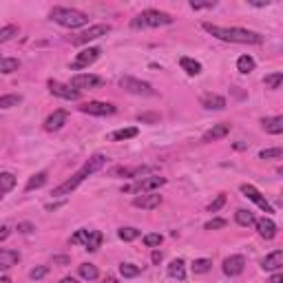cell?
<instances>
[{"label":"cell","instance_id":"48","mask_svg":"<svg viewBox=\"0 0 283 283\" xmlns=\"http://www.w3.org/2000/svg\"><path fill=\"white\" fill-rule=\"evenodd\" d=\"M268 283H283V274H281V270H279L277 274H274V277H270V281H268Z\"/></svg>","mask_w":283,"mask_h":283},{"label":"cell","instance_id":"50","mask_svg":"<svg viewBox=\"0 0 283 283\" xmlns=\"http://www.w3.org/2000/svg\"><path fill=\"white\" fill-rule=\"evenodd\" d=\"M60 283H80V281H78V279H73V277H64Z\"/></svg>","mask_w":283,"mask_h":283},{"label":"cell","instance_id":"34","mask_svg":"<svg viewBox=\"0 0 283 283\" xmlns=\"http://www.w3.org/2000/svg\"><path fill=\"white\" fill-rule=\"evenodd\" d=\"M210 266H213V261H210V259H195L191 268H193V272H195V274H204V272L210 270Z\"/></svg>","mask_w":283,"mask_h":283},{"label":"cell","instance_id":"44","mask_svg":"<svg viewBox=\"0 0 283 283\" xmlns=\"http://www.w3.org/2000/svg\"><path fill=\"white\" fill-rule=\"evenodd\" d=\"M137 120L139 122H157L159 115H155V113H144V115H139Z\"/></svg>","mask_w":283,"mask_h":283},{"label":"cell","instance_id":"31","mask_svg":"<svg viewBox=\"0 0 283 283\" xmlns=\"http://www.w3.org/2000/svg\"><path fill=\"white\" fill-rule=\"evenodd\" d=\"M139 272H142V268L135 266V264H122L120 266V274H122L124 279H133V277H137Z\"/></svg>","mask_w":283,"mask_h":283},{"label":"cell","instance_id":"45","mask_svg":"<svg viewBox=\"0 0 283 283\" xmlns=\"http://www.w3.org/2000/svg\"><path fill=\"white\" fill-rule=\"evenodd\" d=\"M18 230H20V232H25V234H29V232L36 230V228H33L31 224H18Z\"/></svg>","mask_w":283,"mask_h":283},{"label":"cell","instance_id":"6","mask_svg":"<svg viewBox=\"0 0 283 283\" xmlns=\"http://www.w3.org/2000/svg\"><path fill=\"white\" fill-rule=\"evenodd\" d=\"M111 31V27L109 25H91L86 31H82V33H78V36H73V38H69L71 40V44H89L91 40H98V38H102V36H106V33Z\"/></svg>","mask_w":283,"mask_h":283},{"label":"cell","instance_id":"8","mask_svg":"<svg viewBox=\"0 0 283 283\" xmlns=\"http://www.w3.org/2000/svg\"><path fill=\"white\" fill-rule=\"evenodd\" d=\"M100 56H102V49H100V46H89V49H84V51H80V53H78V58L71 62V69H73V71L86 69V66L96 62V60H98Z\"/></svg>","mask_w":283,"mask_h":283},{"label":"cell","instance_id":"43","mask_svg":"<svg viewBox=\"0 0 283 283\" xmlns=\"http://www.w3.org/2000/svg\"><path fill=\"white\" fill-rule=\"evenodd\" d=\"M213 7H217V3L215 0H208V3H191V9H195V11H199V9H213Z\"/></svg>","mask_w":283,"mask_h":283},{"label":"cell","instance_id":"30","mask_svg":"<svg viewBox=\"0 0 283 283\" xmlns=\"http://www.w3.org/2000/svg\"><path fill=\"white\" fill-rule=\"evenodd\" d=\"M13 186H16V177L11 173H0V193H9Z\"/></svg>","mask_w":283,"mask_h":283},{"label":"cell","instance_id":"4","mask_svg":"<svg viewBox=\"0 0 283 283\" xmlns=\"http://www.w3.org/2000/svg\"><path fill=\"white\" fill-rule=\"evenodd\" d=\"M173 22H175V18L171 13L159 11V9H146L131 20V27L133 29H148V27H164V25H173Z\"/></svg>","mask_w":283,"mask_h":283},{"label":"cell","instance_id":"36","mask_svg":"<svg viewBox=\"0 0 283 283\" xmlns=\"http://www.w3.org/2000/svg\"><path fill=\"white\" fill-rule=\"evenodd\" d=\"M117 237L122 241H135L139 237V230H137V228H120Z\"/></svg>","mask_w":283,"mask_h":283},{"label":"cell","instance_id":"42","mask_svg":"<svg viewBox=\"0 0 283 283\" xmlns=\"http://www.w3.org/2000/svg\"><path fill=\"white\" fill-rule=\"evenodd\" d=\"M226 226H228L226 219H213L206 224V230H219V228H226Z\"/></svg>","mask_w":283,"mask_h":283},{"label":"cell","instance_id":"49","mask_svg":"<svg viewBox=\"0 0 283 283\" xmlns=\"http://www.w3.org/2000/svg\"><path fill=\"white\" fill-rule=\"evenodd\" d=\"M151 259H153V264H159V261H161V252H159V250H155Z\"/></svg>","mask_w":283,"mask_h":283},{"label":"cell","instance_id":"5","mask_svg":"<svg viewBox=\"0 0 283 283\" xmlns=\"http://www.w3.org/2000/svg\"><path fill=\"white\" fill-rule=\"evenodd\" d=\"M102 232L100 230H78L71 237V244H84V248L89 252H96L100 246H102Z\"/></svg>","mask_w":283,"mask_h":283},{"label":"cell","instance_id":"3","mask_svg":"<svg viewBox=\"0 0 283 283\" xmlns=\"http://www.w3.org/2000/svg\"><path fill=\"white\" fill-rule=\"evenodd\" d=\"M51 20L60 27H66V29H78V27L89 25V16L80 9H71V7H53Z\"/></svg>","mask_w":283,"mask_h":283},{"label":"cell","instance_id":"22","mask_svg":"<svg viewBox=\"0 0 283 283\" xmlns=\"http://www.w3.org/2000/svg\"><path fill=\"white\" fill-rule=\"evenodd\" d=\"M261 124H264V129H266L268 133H272V135H281V133H283V117H281V115L266 117Z\"/></svg>","mask_w":283,"mask_h":283},{"label":"cell","instance_id":"37","mask_svg":"<svg viewBox=\"0 0 283 283\" xmlns=\"http://www.w3.org/2000/svg\"><path fill=\"white\" fill-rule=\"evenodd\" d=\"M13 36H18V27L16 25H7L0 29V44L7 42V40H11Z\"/></svg>","mask_w":283,"mask_h":283},{"label":"cell","instance_id":"32","mask_svg":"<svg viewBox=\"0 0 283 283\" xmlns=\"http://www.w3.org/2000/svg\"><path fill=\"white\" fill-rule=\"evenodd\" d=\"M237 69H239L241 73H250V71H254V58H252V56H241V58L237 60Z\"/></svg>","mask_w":283,"mask_h":283},{"label":"cell","instance_id":"11","mask_svg":"<svg viewBox=\"0 0 283 283\" xmlns=\"http://www.w3.org/2000/svg\"><path fill=\"white\" fill-rule=\"evenodd\" d=\"M241 193H244V197H248L250 201H254V204H257L264 213H274V210H272V206L266 201V197H264V195H261L252 184H241Z\"/></svg>","mask_w":283,"mask_h":283},{"label":"cell","instance_id":"47","mask_svg":"<svg viewBox=\"0 0 283 283\" xmlns=\"http://www.w3.org/2000/svg\"><path fill=\"white\" fill-rule=\"evenodd\" d=\"M7 237H9V228H7V226H3V224H0V241H5Z\"/></svg>","mask_w":283,"mask_h":283},{"label":"cell","instance_id":"41","mask_svg":"<svg viewBox=\"0 0 283 283\" xmlns=\"http://www.w3.org/2000/svg\"><path fill=\"white\" fill-rule=\"evenodd\" d=\"M224 204H226V195H224V193H221V195H217V199H215V201H213V204H210V206H208V210H210V213H217V210H219V208H221V206H224Z\"/></svg>","mask_w":283,"mask_h":283},{"label":"cell","instance_id":"12","mask_svg":"<svg viewBox=\"0 0 283 283\" xmlns=\"http://www.w3.org/2000/svg\"><path fill=\"white\" fill-rule=\"evenodd\" d=\"M49 91H51L56 98H62V100H78V98H80V91L71 89L69 84L58 82V80H49Z\"/></svg>","mask_w":283,"mask_h":283},{"label":"cell","instance_id":"1","mask_svg":"<svg viewBox=\"0 0 283 283\" xmlns=\"http://www.w3.org/2000/svg\"><path fill=\"white\" fill-rule=\"evenodd\" d=\"M204 31H208L210 36L224 40V42H237V44H261L264 36L250 29H241V27H217L210 22H204Z\"/></svg>","mask_w":283,"mask_h":283},{"label":"cell","instance_id":"39","mask_svg":"<svg viewBox=\"0 0 283 283\" xmlns=\"http://www.w3.org/2000/svg\"><path fill=\"white\" fill-rule=\"evenodd\" d=\"M161 241H164V237H161V234L151 232V234H146V237H144V246H146V248H157Z\"/></svg>","mask_w":283,"mask_h":283},{"label":"cell","instance_id":"15","mask_svg":"<svg viewBox=\"0 0 283 283\" xmlns=\"http://www.w3.org/2000/svg\"><path fill=\"white\" fill-rule=\"evenodd\" d=\"M66 120H69V113H66V111H62V109L53 111L51 115L44 120V129L46 131H60L66 124Z\"/></svg>","mask_w":283,"mask_h":283},{"label":"cell","instance_id":"26","mask_svg":"<svg viewBox=\"0 0 283 283\" xmlns=\"http://www.w3.org/2000/svg\"><path fill=\"white\" fill-rule=\"evenodd\" d=\"M18 66H20V62L16 58H5V56H0V73H16L18 71Z\"/></svg>","mask_w":283,"mask_h":283},{"label":"cell","instance_id":"23","mask_svg":"<svg viewBox=\"0 0 283 283\" xmlns=\"http://www.w3.org/2000/svg\"><path fill=\"white\" fill-rule=\"evenodd\" d=\"M168 277L177 279V281H184L186 279V266H184V261H181V259L171 261V266H168Z\"/></svg>","mask_w":283,"mask_h":283},{"label":"cell","instance_id":"16","mask_svg":"<svg viewBox=\"0 0 283 283\" xmlns=\"http://www.w3.org/2000/svg\"><path fill=\"white\" fill-rule=\"evenodd\" d=\"M199 102L204 109H210V111H221L226 109V98L217 96V93H204V96L199 98Z\"/></svg>","mask_w":283,"mask_h":283},{"label":"cell","instance_id":"27","mask_svg":"<svg viewBox=\"0 0 283 283\" xmlns=\"http://www.w3.org/2000/svg\"><path fill=\"white\" fill-rule=\"evenodd\" d=\"M234 219H237L239 226H252L254 224V215L250 210H246V208H239V210L234 213Z\"/></svg>","mask_w":283,"mask_h":283},{"label":"cell","instance_id":"21","mask_svg":"<svg viewBox=\"0 0 283 283\" xmlns=\"http://www.w3.org/2000/svg\"><path fill=\"white\" fill-rule=\"evenodd\" d=\"M18 261H20L18 250H5V248H0V270H9Z\"/></svg>","mask_w":283,"mask_h":283},{"label":"cell","instance_id":"17","mask_svg":"<svg viewBox=\"0 0 283 283\" xmlns=\"http://www.w3.org/2000/svg\"><path fill=\"white\" fill-rule=\"evenodd\" d=\"M164 184H166L164 177H146V179H139L135 186L129 188V191H135V193H151V191H155V188H159V186H164Z\"/></svg>","mask_w":283,"mask_h":283},{"label":"cell","instance_id":"40","mask_svg":"<svg viewBox=\"0 0 283 283\" xmlns=\"http://www.w3.org/2000/svg\"><path fill=\"white\" fill-rule=\"evenodd\" d=\"M46 272H49V268H46V266H38V268H33V270L29 272V277H31L33 281H38V279L46 277Z\"/></svg>","mask_w":283,"mask_h":283},{"label":"cell","instance_id":"19","mask_svg":"<svg viewBox=\"0 0 283 283\" xmlns=\"http://www.w3.org/2000/svg\"><path fill=\"white\" fill-rule=\"evenodd\" d=\"M281 266H283V250H274L261 261V268H264L266 272H279Z\"/></svg>","mask_w":283,"mask_h":283},{"label":"cell","instance_id":"51","mask_svg":"<svg viewBox=\"0 0 283 283\" xmlns=\"http://www.w3.org/2000/svg\"><path fill=\"white\" fill-rule=\"evenodd\" d=\"M102 283H117V279H113V277H106Z\"/></svg>","mask_w":283,"mask_h":283},{"label":"cell","instance_id":"2","mask_svg":"<svg viewBox=\"0 0 283 283\" xmlns=\"http://www.w3.org/2000/svg\"><path fill=\"white\" fill-rule=\"evenodd\" d=\"M104 164H106V157L104 155H93L91 159H86L84 161V166L80 168V171L76 173V175H71L66 181H62L60 186H56L53 188V197H64V195H71L76 188L82 184V181L89 177V175H93V173H98L100 168H104Z\"/></svg>","mask_w":283,"mask_h":283},{"label":"cell","instance_id":"20","mask_svg":"<svg viewBox=\"0 0 283 283\" xmlns=\"http://www.w3.org/2000/svg\"><path fill=\"white\" fill-rule=\"evenodd\" d=\"M228 133H230V124H215L210 131L204 133V137H201V142L204 144H210V142H217V139H224Z\"/></svg>","mask_w":283,"mask_h":283},{"label":"cell","instance_id":"13","mask_svg":"<svg viewBox=\"0 0 283 283\" xmlns=\"http://www.w3.org/2000/svg\"><path fill=\"white\" fill-rule=\"evenodd\" d=\"M161 204V195H155V193H142L133 199V206L135 208H144V210H153Z\"/></svg>","mask_w":283,"mask_h":283},{"label":"cell","instance_id":"10","mask_svg":"<svg viewBox=\"0 0 283 283\" xmlns=\"http://www.w3.org/2000/svg\"><path fill=\"white\" fill-rule=\"evenodd\" d=\"M80 111L89 113V115H113L117 109H115V104H111V102H98V100H93V102H86L80 106Z\"/></svg>","mask_w":283,"mask_h":283},{"label":"cell","instance_id":"28","mask_svg":"<svg viewBox=\"0 0 283 283\" xmlns=\"http://www.w3.org/2000/svg\"><path fill=\"white\" fill-rule=\"evenodd\" d=\"M46 184V173H38V175H33V177L27 181V186H25V191L29 193V191H36V188H42Z\"/></svg>","mask_w":283,"mask_h":283},{"label":"cell","instance_id":"52","mask_svg":"<svg viewBox=\"0 0 283 283\" xmlns=\"http://www.w3.org/2000/svg\"><path fill=\"white\" fill-rule=\"evenodd\" d=\"M0 283H11V279L9 277H3V279H0Z\"/></svg>","mask_w":283,"mask_h":283},{"label":"cell","instance_id":"46","mask_svg":"<svg viewBox=\"0 0 283 283\" xmlns=\"http://www.w3.org/2000/svg\"><path fill=\"white\" fill-rule=\"evenodd\" d=\"M53 264H58V266H66V264H71V259H69V257H53Z\"/></svg>","mask_w":283,"mask_h":283},{"label":"cell","instance_id":"33","mask_svg":"<svg viewBox=\"0 0 283 283\" xmlns=\"http://www.w3.org/2000/svg\"><path fill=\"white\" fill-rule=\"evenodd\" d=\"M20 102H22V96H16V93L3 96L0 98V109H11V106H18Z\"/></svg>","mask_w":283,"mask_h":283},{"label":"cell","instance_id":"7","mask_svg":"<svg viewBox=\"0 0 283 283\" xmlns=\"http://www.w3.org/2000/svg\"><path fill=\"white\" fill-rule=\"evenodd\" d=\"M120 86H122L124 91L133 93V96H155V89L148 82H142L137 78H131V76H124L120 80Z\"/></svg>","mask_w":283,"mask_h":283},{"label":"cell","instance_id":"53","mask_svg":"<svg viewBox=\"0 0 283 283\" xmlns=\"http://www.w3.org/2000/svg\"><path fill=\"white\" fill-rule=\"evenodd\" d=\"M0 199H3V193H0Z\"/></svg>","mask_w":283,"mask_h":283},{"label":"cell","instance_id":"18","mask_svg":"<svg viewBox=\"0 0 283 283\" xmlns=\"http://www.w3.org/2000/svg\"><path fill=\"white\" fill-rule=\"evenodd\" d=\"M254 226H257V232H259L264 239H274V234H277V224H274L270 217L254 219Z\"/></svg>","mask_w":283,"mask_h":283},{"label":"cell","instance_id":"25","mask_svg":"<svg viewBox=\"0 0 283 283\" xmlns=\"http://www.w3.org/2000/svg\"><path fill=\"white\" fill-rule=\"evenodd\" d=\"M78 274L82 279L86 281H96L98 279V266H93V264H82V266H78Z\"/></svg>","mask_w":283,"mask_h":283},{"label":"cell","instance_id":"38","mask_svg":"<svg viewBox=\"0 0 283 283\" xmlns=\"http://www.w3.org/2000/svg\"><path fill=\"white\" fill-rule=\"evenodd\" d=\"M281 155H283V151L277 146V148H266V151H261L259 157L261 159H281Z\"/></svg>","mask_w":283,"mask_h":283},{"label":"cell","instance_id":"14","mask_svg":"<svg viewBox=\"0 0 283 283\" xmlns=\"http://www.w3.org/2000/svg\"><path fill=\"white\" fill-rule=\"evenodd\" d=\"M244 268H246V259L241 254H232V257H228L224 261V274H228V277H237V274L244 272Z\"/></svg>","mask_w":283,"mask_h":283},{"label":"cell","instance_id":"35","mask_svg":"<svg viewBox=\"0 0 283 283\" xmlns=\"http://www.w3.org/2000/svg\"><path fill=\"white\" fill-rule=\"evenodd\" d=\"M281 82H283V73L281 71H277V73H272V76H266L264 78V84L268 86V89H279Z\"/></svg>","mask_w":283,"mask_h":283},{"label":"cell","instance_id":"9","mask_svg":"<svg viewBox=\"0 0 283 283\" xmlns=\"http://www.w3.org/2000/svg\"><path fill=\"white\" fill-rule=\"evenodd\" d=\"M104 80L100 76H91V73H78V76L71 78V86L73 89H96V86H102Z\"/></svg>","mask_w":283,"mask_h":283},{"label":"cell","instance_id":"29","mask_svg":"<svg viewBox=\"0 0 283 283\" xmlns=\"http://www.w3.org/2000/svg\"><path fill=\"white\" fill-rule=\"evenodd\" d=\"M135 135H137V129H135V126H129V129H120L115 133H111V139L113 142H122V139H131Z\"/></svg>","mask_w":283,"mask_h":283},{"label":"cell","instance_id":"24","mask_svg":"<svg viewBox=\"0 0 283 283\" xmlns=\"http://www.w3.org/2000/svg\"><path fill=\"white\" fill-rule=\"evenodd\" d=\"M179 66H181V69H184L191 78H195V76H199V73H201V64L197 62V60L186 58V56H184V58H179Z\"/></svg>","mask_w":283,"mask_h":283}]
</instances>
